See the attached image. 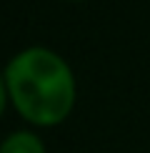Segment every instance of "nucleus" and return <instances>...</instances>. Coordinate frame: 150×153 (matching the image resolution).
I'll use <instances>...</instances> for the list:
<instances>
[{"instance_id":"obj_3","label":"nucleus","mask_w":150,"mask_h":153,"mask_svg":"<svg viewBox=\"0 0 150 153\" xmlns=\"http://www.w3.org/2000/svg\"><path fill=\"white\" fill-rule=\"evenodd\" d=\"M8 103H10V91H8V83H5V75L0 73V118H3Z\"/></svg>"},{"instance_id":"obj_4","label":"nucleus","mask_w":150,"mask_h":153,"mask_svg":"<svg viewBox=\"0 0 150 153\" xmlns=\"http://www.w3.org/2000/svg\"><path fill=\"white\" fill-rule=\"evenodd\" d=\"M70 3H80V0H70Z\"/></svg>"},{"instance_id":"obj_2","label":"nucleus","mask_w":150,"mask_h":153,"mask_svg":"<svg viewBox=\"0 0 150 153\" xmlns=\"http://www.w3.org/2000/svg\"><path fill=\"white\" fill-rule=\"evenodd\" d=\"M0 153H48L45 143L33 131H12L0 141Z\"/></svg>"},{"instance_id":"obj_1","label":"nucleus","mask_w":150,"mask_h":153,"mask_svg":"<svg viewBox=\"0 0 150 153\" xmlns=\"http://www.w3.org/2000/svg\"><path fill=\"white\" fill-rule=\"evenodd\" d=\"M10 103L33 126H60L73 113L78 85L68 60L55 50L30 45L15 53L5 65Z\"/></svg>"}]
</instances>
